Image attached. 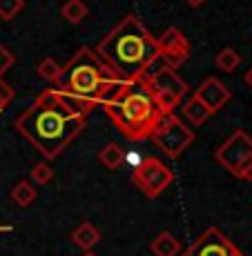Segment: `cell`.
Listing matches in <instances>:
<instances>
[{"label": "cell", "instance_id": "obj_1", "mask_svg": "<svg viewBox=\"0 0 252 256\" xmlns=\"http://www.w3.org/2000/svg\"><path fill=\"white\" fill-rule=\"evenodd\" d=\"M94 107L96 102L69 96L52 87L38 94L36 100L14 125L45 156V160H54L83 132Z\"/></svg>", "mask_w": 252, "mask_h": 256}, {"label": "cell", "instance_id": "obj_2", "mask_svg": "<svg viewBox=\"0 0 252 256\" xmlns=\"http://www.w3.org/2000/svg\"><path fill=\"white\" fill-rule=\"evenodd\" d=\"M96 54L123 80H138L159 60V42L136 16H125L96 45Z\"/></svg>", "mask_w": 252, "mask_h": 256}, {"label": "cell", "instance_id": "obj_3", "mask_svg": "<svg viewBox=\"0 0 252 256\" xmlns=\"http://www.w3.org/2000/svg\"><path fill=\"white\" fill-rule=\"evenodd\" d=\"M103 110L110 116V120L125 134V138L132 142L150 138L152 132L165 116L152 98V94L141 85V80L121 82L105 98Z\"/></svg>", "mask_w": 252, "mask_h": 256}, {"label": "cell", "instance_id": "obj_4", "mask_svg": "<svg viewBox=\"0 0 252 256\" xmlns=\"http://www.w3.org/2000/svg\"><path fill=\"white\" fill-rule=\"evenodd\" d=\"M125 82L116 72H112L90 47H81L61 72L54 90L69 94L76 98H85L96 105H103L105 98Z\"/></svg>", "mask_w": 252, "mask_h": 256}, {"label": "cell", "instance_id": "obj_5", "mask_svg": "<svg viewBox=\"0 0 252 256\" xmlns=\"http://www.w3.org/2000/svg\"><path fill=\"white\" fill-rule=\"evenodd\" d=\"M138 80L152 94V98L156 100V105H159V110L163 114H172L174 107L181 102V98L187 94V82L172 67H167L161 58Z\"/></svg>", "mask_w": 252, "mask_h": 256}, {"label": "cell", "instance_id": "obj_6", "mask_svg": "<svg viewBox=\"0 0 252 256\" xmlns=\"http://www.w3.org/2000/svg\"><path fill=\"white\" fill-rule=\"evenodd\" d=\"M152 142L170 158H179L187 147L194 142V132L174 114H165L163 120L152 132Z\"/></svg>", "mask_w": 252, "mask_h": 256}, {"label": "cell", "instance_id": "obj_7", "mask_svg": "<svg viewBox=\"0 0 252 256\" xmlns=\"http://www.w3.org/2000/svg\"><path fill=\"white\" fill-rule=\"evenodd\" d=\"M214 158H216V163L221 167H225L232 176L241 178V174L252 165V136L245 130H236L234 134L214 152Z\"/></svg>", "mask_w": 252, "mask_h": 256}, {"label": "cell", "instance_id": "obj_8", "mask_svg": "<svg viewBox=\"0 0 252 256\" xmlns=\"http://www.w3.org/2000/svg\"><path fill=\"white\" fill-rule=\"evenodd\" d=\"M132 180L138 190L145 194V198H156L172 185L174 180V172L167 165H163L159 158H143V163L132 172Z\"/></svg>", "mask_w": 252, "mask_h": 256}, {"label": "cell", "instance_id": "obj_9", "mask_svg": "<svg viewBox=\"0 0 252 256\" xmlns=\"http://www.w3.org/2000/svg\"><path fill=\"white\" fill-rule=\"evenodd\" d=\"M183 256H243L234 243L221 230H205L194 243L187 248Z\"/></svg>", "mask_w": 252, "mask_h": 256}, {"label": "cell", "instance_id": "obj_10", "mask_svg": "<svg viewBox=\"0 0 252 256\" xmlns=\"http://www.w3.org/2000/svg\"><path fill=\"white\" fill-rule=\"evenodd\" d=\"M156 42H159L161 60L165 62L167 67H172V70L181 67L187 58H190L192 47H190V42H187V38L181 34V29L170 27L161 38H156Z\"/></svg>", "mask_w": 252, "mask_h": 256}, {"label": "cell", "instance_id": "obj_11", "mask_svg": "<svg viewBox=\"0 0 252 256\" xmlns=\"http://www.w3.org/2000/svg\"><path fill=\"white\" fill-rule=\"evenodd\" d=\"M194 98H199V100L203 102L207 110H210L212 114H214V112H219L221 107L228 105V100L232 98V94H230L228 87H225L223 82L219 80V78L207 76L205 80L201 82L199 87H196Z\"/></svg>", "mask_w": 252, "mask_h": 256}, {"label": "cell", "instance_id": "obj_12", "mask_svg": "<svg viewBox=\"0 0 252 256\" xmlns=\"http://www.w3.org/2000/svg\"><path fill=\"white\" fill-rule=\"evenodd\" d=\"M69 238H72L74 245H78L81 250L90 252L94 245L101 240V232H98V228H96L94 223H90V220H83V223L72 232V236H69Z\"/></svg>", "mask_w": 252, "mask_h": 256}, {"label": "cell", "instance_id": "obj_13", "mask_svg": "<svg viewBox=\"0 0 252 256\" xmlns=\"http://www.w3.org/2000/svg\"><path fill=\"white\" fill-rule=\"evenodd\" d=\"M152 252H154V256H179L181 243L176 240L174 234L161 232L154 240H152Z\"/></svg>", "mask_w": 252, "mask_h": 256}, {"label": "cell", "instance_id": "obj_14", "mask_svg": "<svg viewBox=\"0 0 252 256\" xmlns=\"http://www.w3.org/2000/svg\"><path fill=\"white\" fill-rule=\"evenodd\" d=\"M210 116H212V112L194 96H192L190 100L183 105V118H187L192 125H203V122H207V118Z\"/></svg>", "mask_w": 252, "mask_h": 256}, {"label": "cell", "instance_id": "obj_15", "mask_svg": "<svg viewBox=\"0 0 252 256\" xmlns=\"http://www.w3.org/2000/svg\"><path fill=\"white\" fill-rule=\"evenodd\" d=\"M98 158H101V163L105 167H110V170H118V167L125 163V152H123L121 145L110 142V145H105L98 152Z\"/></svg>", "mask_w": 252, "mask_h": 256}, {"label": "cell", "instance_id": "obj_16", "mask_svg": "<svg viewBox=\"0 0 252 256\" xmlns=\"http://www.w3.org/2000/svg\"><path fill=\"white\" fill-rule=\"evenodd\" d=\"M87 12H90V9H87V4L83 2V0H65V4H63V9H61L63 18L72 24H78L85 20Z\"/></svg>", "mask_w": 252, "mask_h": 256}, {"label": "cell", "instance_id": "obj_17", "mask_svg": "<svg viewBox=\"0 0 252 256\" xmlns=\"http://www.w3.org/2000/svg\"><path fill=\"white\" fill-rule=\"evenodd\" d=\"M36 196H38V192L34 190V185L29 183V180H21V183H16L12 190V200L16 205H21V208L32 205L34 200H36Z\"/></svg>", "mask_w": 252, "mask_h": 256}, {"label": "cell", "instance_id": "obj_18", "mask_svg": "<svg viewBox=\"0 0 252 256\" xmlns=\"http://www.w3.org/2000/svg\"><path fill=\"white\" fill-rule=\"evenodd\" d=\"M214 65L219 67L221 72L230 74V72H234L236 67L241 65V56H239V54H236L232 47H223L219 54H216V58H214Z\"/></svg>", "mask_w": 252, "mask_h": 256}, {"label": "cell", "instance_id": "obj_19", "mask_svg": "<svg viewBox=\"0 0 252 256\" xmlns=\"http://www.w3.org/2000/svg\"><path fill=\"white\" fill-rule=\"evenodd\" d=\"M36 72H38V76L45 78L47 82H54V85H56V80L61 78L63 67L58 65V62L54 60V58H43V60L36 65Z\"/></svg>", "mask_w": 252, "mask_h": 256}, {"label": "cell", "instance_id": "obj_20", "mask_svg": "<svg viewBox=\"0 0 252 256\" xmlns=\"http://www.w3.org/2000/svg\"><path fill=\"white\" fill-rule=\"evenodd\" d=\"M25 9V0H0V18L5 22H12Z\"/></svg>", "mask_w": 252, "mask_h": 256}, {"label": "cell", "instance_id": "obj_21", "mask_svg": "<svg viewBox=\"0 0 252 256\" xmlns=\"http://www.w3.org/2000/svg\"><path fill=\"white\" fill-rule=\"evenodd\" d=\"M54 178V170L49 167V163H36L32 167V180L36 185H47Z\"/></svg>", "mask_w": 252, "mask_h": 256}, {"label": "cell", "instance_id": "obj_22", "mask_svg": "<svg viewBox=\"0 0 252 256\" xmlns=\"http://www.w3.org/2000/svg\"><path fill=\"white\" fill-rule=\"evenodd\" d=\"M14 60H16V58H14V54L9 52V49L5 47L3 42H0V78H3V74L14 65Z\"/></svg>", "mask_w": 252, "mask_h": 256}, {"label": "cell", "instance_id": "obj_23", "mask_svg": "<svg viewBox=\"0 0 252 256\" xmlns=\"http://www.w3.org/2000/svg\"><path fill=\"white\" fill-rule=\"evenodd\" d=\"M12 100H14V90L3 80V78H0V112L7 110Z\"/></svg>", "mask_w": 252, "mask_h": 256}, {"label": "cell", "instance_id": "obj_24", "mask_svg": "<svg viewBox=\"0 0 252 256\" xmlns=\"http://www.w3.org/2000/svg\"><path fill=\"white\" fill-rule=\"evenodd\" d=\"M125 160L132 165V170H136V167L143 163V156L138 154V152H127V154H125Z\"/></svg>", "mask_w": 252, "mask_h": 256}, {"label": "cell", "instance_id": "obj_25", "mask_svg": "<svg viewBox=\"0 0 252 256\" xmlns=\"http://www.w3.org/2000/svg\"><path fill=\"white\" fill-rule=\"evenodd\" d=\"M243 80H245V85H248V87H250V90H252V67H250V70H248V72H245Z\"/></svg>", "mask_w": 252, "mask_h": 256}, {"label": "cell", "instance_id": "obj_26", "mask_svg": "<svg viewBox=\"0 0 252 256\" xmlns=\"http://www.w3.org/2000/svg\"><path fill=\"white\" fill-rule=\"evenodd\" d=\"M241 180H252V165L243 172V174H241Z\"/></svg>", "mask_w": 252, "mask_h": 256}, {"label": "cell", "instance_id": "obj_27", "mask_svg": "<svg viewBox=\"0 0 252 256\" xmlns=\"http://www.w3.org/2000/svg\"><path fill=\"white\" fill-rule=\"evenodd\" d=\"M187 4H190V7H201V4L205 2V0H185Z\"/></svg>", "mask_w": 252, "mask_h": 256}, {"label": "cell", "instance_id": "obj_28", "mask_svg": "<svg viewBox=\"0 0 252 256\" xmlns=\"http://www.w3.org/2000/svg\"><path fill=\"white\" fill-rule=\"evenodd\" d=\"M12 225H0V232H12Z\"/></svg>", "mask_w": 252, "mask_h": 256}, {"label": "cell", "instance_id": "obj_29", "mask_svg": "<svg viewBox=\"0 0 252 256\" xmlns=\"http://www.w3.org/2000/svg\"><path fill=\"white\" fill-rule=\"evenodd\" d=\"M83 256H96V254H92V252H85V254H83Z\"/></svg>", "mask_w": 252, "mask_h": 256}]
</instances>
